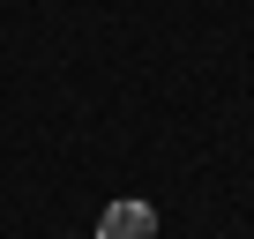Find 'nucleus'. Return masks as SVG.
I'll use <instances>...</instances> for the list:
<instances>
[{"label":"nucleus","instance_id":"obj_1","mask_svg":"<svg viewBox=\"0 0 254 239\" xmlns=\"http://www.w3.org/2000/svg\"><path fill=\"white\" fill-rule=\"evenodd\" d=\"M97 239H157V209L150 202H112L97 217Z\"/></svg>","mask_w":254,"mask_h":239}]
</instances>
